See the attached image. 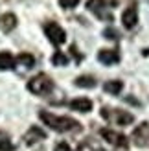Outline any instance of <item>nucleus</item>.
<instances>
[{"mask_svg": "<svg viewBox=\"0 0 149 151\" xmlns=\"http://www.w3.org/2000/svg\"><path fill=\"white\" fill-rule=\"evenodd\" d=\"M39 118L46 124L50 129H54L57 133H72V131H81V124L74 118L68 116H55L48 111H41Z\"/></svg>", "mask_w": 149, "mask_h": 151, "instance_id": "obj_1", "label": "nucleus"}, {"mask_svg": "<svg viewBox=\"0 0 149 151\" xmlns=\"http://www.w3.org/2000/svg\"><path fill=\"white\" fill-rule=\"evenodd\" d=\"M52 88H54V81L48 74H37L33 76L32 79L28 81V90L35 96H46L52 92Z\"/></svg>", "mask_w": 149, "mask_h": 151, "instance_id": "obj_2", "label": "nucleus"}, {"mask_svg": "<svg viewBox=\"0 0 149 151\" xmlns=\"http://www.w3.org/2000/svg\"><path fill=\"white\" fill-rule=\"evenodd\" d=\"M116 0H87V9L92 11L98 19L107 20V22H114V15L107 11V6H116Z\"/></svg>", "mask_w": 149, "mask_h": 151, "instance_id": "obj_3", "label": "nucleus"}, {"mask_svg": "<svg viewBox=\"0 0 149 151\" xmlns=\"http://www.w3.org/2000/svg\"><path fill=\"white\" fill-rule=\"evenodd\" d=\"M101 116L105 118V120H109L110 124H114V125H129V124H133L135 122V116L131 114V112H127V111H122V109H101Z\"/></svg>", "mask_w": 149, "mask_h": 151, "instance_id": "obj_4", "label": "nucleus"}, {"mask_svg": "<svg viewBox=\"0 0 149 151\" xmlns=\"http://www.w3.org/2000/svg\"><path fill=\"white\" fill-rule=\"evenodd\" d=\"M44 33H46L48 41L54 44V46H61L63 42H66V32L57 22H48V24L44 26Z\"/></svg>", "mask_w": 149, "mask_h": 151, "instance_id": "obj_5", "label": "nucleus"}, {"mask_svg": "<svg viewBox=\"0 0 149 151\" xmlns=\"http://www.w3.org/2000/svg\"><path fill=\"white\" fill-rule=\"evenodd\" d=\"M100 134L109 142V144H112V146L120 147V149H127L129 147V140H127V137H123L122 133H116L112 129H109V127H103V129H100Z\"/></svg>", "mask_w": 149, "mask_h": 151, "instance_id": "obj_6", "label": "nucleus"}, {"mask_svg": "<svg viewBox=\"0 0 149 151\" xmlns=\"http://www.w3.org/2000/svg\"><path fill=\"white\" fill-rule=\"evenodd\" d=\"M133 142H135V146L138 147H149V124L144 122L140 124L135 131H133Z\"/></svg>", "mask_w": 149, "mask_h": 151, "instance_id": "obj_7", "label": "nucleus"}, {"mask_svg": "<svg viewBox=\"0 0 149 151\" xmlns=\"http://www.w3.org/2000/svg\"><path fill=\"white\" fill-rule=\"evenodd\" d=\"M122 22H123V26L127 29H135L136 28V24H138V7H136V4H131L127 9L123 11Z\"/></svg>", "mask_w": 149, "mask_h": 151, "instance_id": "obj_8", "label": "nucleus"}, {"mask_svg": "<svg viewBox=\"0 0 149 151\" xmlns=\"http://www.w3.org/2000/svg\"><path fill=\"white\" fill-rule=\"evenodd\" d=\"M44 138H46V133H44L41 127L33 125V127H29L28 133L24 134V144H26V146H33V144H37L39 140H44Z\"/></svg>", "mask_w": 149, "mask_h": 151, "instance_id": "obj_9", "label": "nucleus"}, {"mask_svg": "<svg viewBox=\"0 0 149 151\" xmlns=\"http://www.w3.org/2000/svg\"><path fill=\"white\" fill-rule=\"evenodd\" d=\"M98 61L101 65H116V63H120V54H118V50L103 48L98 52Z\"/></svg>", "mask_w": 149, "mask_h": 151, "instance_id": "obj_10", "label": "nucleus"}, {"mask_svg": "<svg viewBox=\"0 0 149 151\" xmlns=\"http://www.w3.org/2000/svg\"><path fill=\"white\" fill-rule=\"evenodd\" d=\"M68 107L72 111H77V112H90L92 111V101L88 98H76L68 103Z\"/></svg>", "mask_w": 149, "mask_h": 151, "instance_id": "obj_11", "label": "nucleus"}, {"mask_svg": "<svg viewBox=\"0 0 149 151\" xmlns=\"http://www.w3.org/2000/svg\"><path fill=\"white\" fill-rule=\"evenodd\" d=\"M17 17H15L13 13H4L2 17H0V29H2L4 33H9L13 32L15 28H17Z\"/></svg>", "mask_w": 149, "mask_h": 151, "instance_id": "obj_12", "label": "nucleus"}, {"mask_svg": "<svg viewBox=\"0 0 149 151\" xmlns=\"http://www.w3.org/2000/svg\"><path fill=\"white\" fill-rule=\"evenodd\" d=\"M103 88H105V92L112 94V96H118L122 92L123 88V83L120 79H112V81H105V85H103Z\"/></svg>", "mask_w": 149, "mask_h": 151, "instance_id": "obj_13", "label": "nucleus"}, {"mask_svg": "<svg viewBox=\"0 0 149 151\" xmlns=\"http://www.w3.org/2000/svg\"><path fill=\"white\" fill-rule=\"evenodd\" d=\"M15 66V57L9 52H0V70H11Z\"/></svg>", "mask_w": 149, "mask_h": 151, "instance_id": "obj_14", "label": "nucleus"}, {"mask_svg": "<svg viewBox=\"0 0 149 151\" xmlns=\"http://www.w3.org/2000/svg\"><path fill=\"white\" fill-rule=\"evenodd\" d=\"M76 87H83V88H94L96 87V78H92V76H79V78H76Z\"/></svg>", "mask_w": 149, "mask_h": 151, "instance_id": "obj_15", "label": "nucleus"}, {"mask_svg": "<svg viewBox=\"0 0 149 151\" xmlns=\"http://www.w3.org/2000/svg\"><path fill=\"white\" fill-rule=\"evenodd\" d=\"M17 63H20L22 66H26V68H32V66L35 65V57L29 54V52H22V54H19V57L15 59Z\"/></svg>", "mask_w": 149, "mask_h": 151, "instance_id": "obj_16", "label": "nucleus"}, {"mask_svg": "<svg viewBox=\"0 0 149 151\" xmlns=\"http://www.w3.org/2000/svg\"><path fill=\"white\" fill-rule=\"evenodd\" d=\"M52 65H54V66H64V65H68V55H64L63 52H55V54L52 55Z\"/></svg>", "mask_w": 149, "mask_h": 151, "instance_id": "obj_17", "label": "nucleus"}, {"mask_svg": "<svg viewBox=\"0 0 149 151\" xmlns=\"http://www.w3.org/2000/svg\"><path fill=\"white\" fill-rule=\"evenodd\" d=\"M103 37H105L107 41H118V39H120V32H118L116 28L109 26V28L103 29Z\"/></svg>", "mask_w": 149, "mask_h": 151, "instance_id": "obj_18", "label": "nucleus"}, {"mask_svg": "<svg viewBox=\"0 0 149 151\" xmlns=\"http://www.w3.org/2000/svg\"><path fill=\"white\" fill-rule=\"evenodd\" d=\"M79 4V0H59V6L64 7V9H72Z\"/></svg>", "mask_w": 149, "mask_h": 151, "instance_id": "obj_19", "label": "nucleus"}, {"mask_svg": "<svg viewBox=\"0 0 149 151\" xmlns=\"http://www.w3.org/2000/svg\"><path fill=\"white\" fill-rule=\"evenodd\" d=\"M0 151H15V146L9 140H0Z\"/></svg>", "mask_w": 149, "mask_h": 151, "instance_id": "obj_20", "label": "nucleus"}, {"mask_svg": "<svg viewBox=\"0 0 149 151\" xmlns=\"http://www.w3.org/2000/svg\"><path fill=\"white\" fill-rule=\"evenodd\" d=\"M54 151H72V149H70V146L66 144V142H59V144L55 146V149H54Z\"/></svg>", "mask_w": 149, "mask_h": 151, "instance_id": "obj_21", "label": "nucleus"}, {"mask_svg": "<svg viewBox=\"0 0 149 151\" xmlns=\"http://www.w3.org/2000/svg\"><path fill=\"white\" fill-rule=\"evenodd\" d=\"M70 52H72V55L76 57V61H77V63L81 61V59H83V55H81L79 52H77V48H76V44H72V46H70Z\"/></svg>", "mask_w": 149, "mask_h": 151, "instance_id": "obj_22", "label": "nucleus"}, {"mask_svg": "<svg viewBox=\"0 0 149 151\" xmlns=\"http://www.w3.org/2000/svg\"><path fill=\"white\" fill-rule=\"evenodd\" d=\"M125 101H129V103H133V105H140V103L135 100V98H125Z\"/></svg>", "mask_w": 149, "mask_h": 151, "instance_id": "obj_23", "label": "nucleus"}]
</instances>
